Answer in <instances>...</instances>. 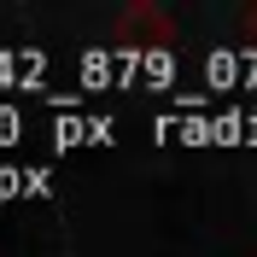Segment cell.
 <instances>
[{
  "label": "cell",
  "instance_id": "obj_1",
  "mask_svg": "<svg viewBox=\"0 0 257 257\" xmlns=\"http://www.w3.org/2000/svg\"><path fill=\"white\" fill-rule=\"evenodd\" d=\"M117 41L123 47H170L176 41V18L164 6H152V0H135V6L117 12Z\"/></svg>",
  "mask_w": 257,
  "mask_h": 257
},
{
  "label": "cell",
  "instance_id": "obj_2",
  "mask_svg": "<svg viewBox=\"0 0 257 257\" xmlns=\"http://www.w3.org/2000/svg\"><path fill=\"white\" fill-rule=\"evenodd\" d=\"M240 30H245V35L257 41V6H245V12H240Z\"/></svg>",
  "mask_w": 257,
  "mask_h": 257
}]
</instances>
